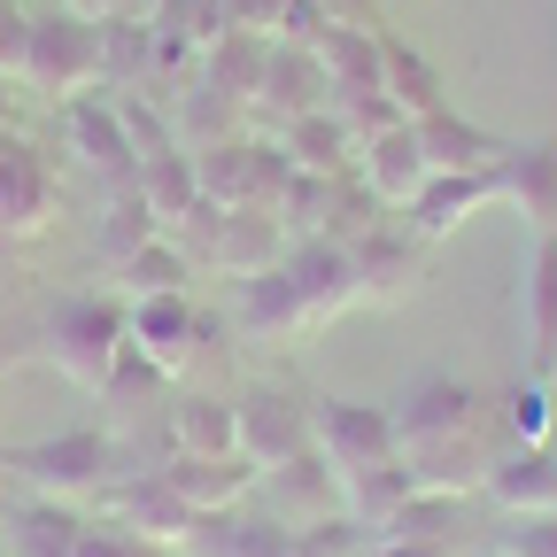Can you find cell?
Masks as SVG:
<instances>
[{
    "mask_svg": "<svg viewBox=\"0 0 557 557\" xmlns=\"http://www.w3.org/2000/svg\"><path fill=\"white\" fill-rule=\"evenodd\" d=\"M124 341H132V302H124V295L78 287V295H54V302L39 310V348H47V364H54L70 387H86V395L109 387Z\"/></svg>",
    "mask_w": 557,
    "mask_h": 557,
    "instance_id": "1",
    "label": "cell"
},
{
    "mask_svg": "<svg viewBox=\"0 0 557 557\" xmlns=\"http://www.w3.org/2000/svg\"><path fill=\"white\" fill-rule=\"evenodd\" d=\"M9 472L32 480V496H101L109 480H124V442L101 434V426H70V434H47V442H24L9 449Z\"/></svg>",
    "mask_w": 557,
    "mask_h": 557,
    "instance_id": "2",
    "label": "cell"
},
{
    "mask_svg": "<svg viewBox=\"0 0 557 557\" xmlns=\"http://www.w3.org/2000/svg\"><path fill=\"white\" fill-rule=\"evenodd\" d=\"M194 171H201V194L218 209H278V194L295 178V156H287V139L225 132L209 148H194Z\"/></svg>",
    "mask_w": 557,
    "mask_h": 557,
    "instance_id": "3",
    "label": "cell"
},
{
    "mask_svg": "<svg viewBox=\"0 0 557 557\" xmlns=\"http://www.w3.org/2000/svg\"><path fill=\"white\" fill-rule=\"evenodd\" d=\"M101 78V16H78V9H39L32 16V54H24V86L32 94H86Z\"/></svg>",
    "mask_w": 557,
    "mask_h": 557,
    "instance_id": "4",
    "label": "cell"
},
{
    "mask_svg": "<svg viewBox=\"0 0 557 557\" xmlns=\"http://www.w3.org/2000/svg\"><path fill=\"white\" fill-rule=\"evenodd\" d=\"M310 434H318V449H325V465H333L341 480L403 457L395 410H387V403H357V395H318V403H310Z\"/></svg>",
    "mask_w": 557,
    "mask_h": 557,
    "instance_id": "5",
    "label": "cell"
},
{
    "mask_svg": "<svg viewBox=\"0 0 557 557\" xmlns=\"http://www.w3.org/2000/svg\"><path fill=\"white\" fill-rule=\"evenodd\" d=\"M62 132H70V156L86 163V178H101L109 194L139 186V148H132V132H124L116 94H70L62 101Z\"/></svg>",
    "mask_w": 557,
    "mask_h": 557,
    "instance_id": "6",
    "label": "cell"
},
{
    "mask_svg": "<svg viewBox=\"0 0 557 557\" xmlns=\"http://www.w3.org/2000/svg\"><path fill=\"white\" fill-rule=\"evenodd\" d=\"M480 387L457 380V372H426V380H410L387 410H395V434L403 449H426V442H449V434H472L480 426Z\"/></svg>",
    "mask_w": 557,
    "mask_h": 557,
    "instance_id": "7",
    "label": "cell"
},
{
    "mask_svg": "<svg viewBox=\"0 0 557 557\" xmlns=\"http://www.w3.org/2000/svg\"><path fill=\"white\" fill-rule=\"evenodd\" d=\"M209 333H218V325H209V310H201L194 295H139V302H132V348H139L163 380H178V372L201 357Z\"/></svg>",
    "mask_w": 557,
    "mask_h": 557,
    "instance_id": "8",
    "label": "cell"
},
{
    "mask_svg": "<svg viewBox=\"0 0 557 557\" xmlns=\"http://www.w3.org/2000/svg\"><path fill=\"white\" fill-rule=\"evenodd\" d=\"M101 511H109V519H124L132 534L163 542V549H186V542H194V527H201V511L178 496V487H171L156 465H148V472L109 480V487H101Z\"/></svg>",
    "mask_w": 557,
    "mask_h": 557,
    "instance_id": "9",
    "label": "cell"
},
{
    "mask_svg": "<svg viewBox=\"0 0 557 557\" xmlns=\"http://www.w3.org/2000/svg\"><path fill=\"white\" fill-rule=\"evenodd\" d=\"M54 171L24 132H0V240H32L54 225Z\"/></svg>",
    "mask_w": 557,
    "mask_h": 557,
    "instance_id": "10",
    "label": "cell"
},
{
    "mask_svg": "<svg viewBox=\"0 0 557 557\" xmlns=\"http://www.w3.org/2000/svg\"><path fill=\"white\" fill-rule=\"evenodd\" d=\"M240 457L248 465H287V457H302V449H318V434H310V403L302 395H287V387H248L240 403Z\"/></svg>",
    "mask_w": 557,
    "mask_h": 557,
    "instance_id": "11",
    "label": "cell"
},
{
    "mask_svg": "<svg viewBox=\"0 0 557 557\" xmlns=\"http://www.w3.org/2000/svg\"><path fill=\"white\" fill-rule=\"evenodd\" d=\"M278 263L295 271L310 325H325V318H341V310H357V302H364V287H357V256H348V240L310 233V240H287V256H278Z\"/></svg>",
    "mask_w": 557,
    "mask_h": 557,
    "instance_id": "12",
    "label": "cell"
},
{
    "mask_svg": "<svg viewBox=\"0 0 557 557\" xmlns=\"http://www.w3.org/2000/svg\"><path fill=\"white\" fill-rule=\"evenodd\" d=\"M487 201H504V163L496 171H434L426 186H418V201L403 209V225L418 240H449L465 218H480Z\"/></svg>",
    "mask_w": 557,
    "mask_h": 557,
    "instance_id": "13",
    "label": "cell"
},
{
    "mask_svg": "<svg viewBox=\"0 0 557 557\" xmlns=\"http://www.w3.org/2000/svg\"><path fill=\"white\" fill-rule=\"evenodd\" d=\"M357 178H364L387 209H410V201H418V186L434 178L426 139H418V116H403V124H387L380 139H364V148H357Z\"/></svg>",
    "mask_w": 557,
    "mask_h": 557,
    "instance_id": "14",
    "label": "cell"
},
{
    "mask_svg": "<svg viewBox=\"0 0 557 557\" xmlns=\"http://www.w3.org/2000/svg\"><path fill=\"white\" fill-rule=\"evenodd\" d=\"M348 256H357V287H364V302H403L410 287H418V271H426V240H418L410 225H372V233H357L348 240Z\"/></svg>",
    "mask_w": 557,
    "mask_h": 557,
    "instance_id": "15",
    "label": "cell"
},
{
    "mask_svg": "<svg viewBox=\"0 0 557 557\" xmlns=\"http://www.w3.org/2000/svg\"><path fill=\"white\" fill-rule=\"evenodd\" d=\"M310 109H333V86H325V62H318V47L271 39L256 116H271V124H295V116H310Z\"/></svg>",
    "mask_w": 557,
    "mask_h": 557,
    "instance_id": "16",
    "label": "cell"
},
{
    "mask_svg": "<svg viewBox=\"0 0 557 557\" xmlns=\"http://www.w3.org/2000/svg\"><path fill=\"white\" fill-rule=\"evenodd\" d=\"M295 542H302V527H287L278 511H240V504H225V511H201V527H194V557H295Z\"/></svg>",
    "mask_w": 557,
    "mask_h": 557,
    "instance_id": "17",
    "label": "cell"
},
{
    "mask_svg": "<svg viewBox=\"0 0 557 557\" xmlns=\"http://www.w3.org/2000/svg\"><path fill=\"white\" fill-rule=\"evenodd\" d=\"M519 318H527V372H557V233H534V256L519 271Z\"/></svg>",
    "mask_w": 557,
    "mask_h": 557,
    "instance_id": "18",
    "label": "cell"
},
{
    "mask_svg": "<svg viewBox=\"0 0 557 557\" xmlns=\"http://www.w3.org/2000/svg\"><path fill=\"white\" fill-rule=\"evenodd\" d=\"M263 496H271V511L287 527H318V519L341 511V472L325 465V449H302V457L263 472Z\"/></svg>",
    "mask_w": 557,
    "mask_h": 557,
    "instance_id": "19",
    "label": "cell"
},
{
    "mask_svg": "<svg viewBox=\"0 0 557 557\" xmlns=\"http://www.w3.org/2000/svg\"><path fill=\"white\" fill-rule=\"evenodd\" d=\"M233 325L248 333V341H278V333H302L310 325V310H302V287H295V271L287 263H271V271H248V278H233Z\"/></svg>",
    "mask_w": 557,
    "mask_h": 557,
    "instance_id": "20",
    "label": "cell"
},
{
    "mask_svg": "<svg viewBox=\"0 0 557 557\" xmlns=\"http://www.w3.org/2000/svg\"><path fill=\"white\" fill-rule=\"evenodd\" d=\"M156 472L178 487V496H186L194 511H225V504H248L256 487H263V465H248V457H186V449H171Z\"/></svg>",
    "mask_w": 557,
    "mask_h": 557,
    "instance_id": "21",
    "label": "cell"
},
{
    "mask_svg": "<svg viewBox=\"0 0 557 557\" xmlns=\"http://www.w3.org/2000/svg\"><path fill=\"white\" fill-rule=\"evenodd\" d=\"M318 62H325L333 109H341V101H372V94H387V70H380V32H364V24H325Z\"/></svg>",
    "mask_w": 557,
    "mask_h": 557,
    "instance_id": "22",
    "label": "cell"
},
{
    "mask_svg": "<svg viewBox=\"0 0 557 557\" xmlns=\"http://www.w3.org/2000/svg\"><path fill=\"white\" fill-rule=\"evenodd\" d=\"M86 519L94 511H78L70 496H24L9 511V557H78Z\"/></svg>",
    "mask_w": 557,
    "mask_h": 557,
    "instance_id": "23",
    "label": "cell"
},
{
    "mask_svg": "<svg viewBox=\"0 0 557 557\" xmlns=\"http://www.w3.org/2000/svg\"><path fill=\"white\" fill-rule=\"evenodd\" d=\"M418 139H426V163H434V171H496V163L519 148V139L487 132V124H472V116H457V109L418 116Z\"/></svg>",
    "mask_w": 557,
    "mask_h": 557,
    "instance_id": "24",
    "label": "cell"
},
{
    "mask_svg": "<svg viewBox=\"0 0 557 557\" xmlns=\"http://www.w3.org/2000/svg\"><path fill=\"white\" fill-rule=\"evenodd\" d=\"M480 496L496 504L504 519L511 511H557V457H549V442L542 449H504L496 465H487Z\"/></svg>",
    "mask_w": 557,
    "mask_h": 557,
    "instance_id": "25",
    "label": "cell"
},
{
    "mask_svg": "<svg viewBox=\"0 0 557 557\" xmlns=\"http://www.w3.org/2000/svg\"><path fill=\"white\" fill-rule=\"evenodd\" d=\"M504 201L534 233H557V139H519L504 156Z\"/></svg>",
    "mask_w": 557,
    "mask_h": 557,
    "instance_id": "26",
    "label": "cell"
},
{
    "mask_svg": "<svg viewBox=\"0 0 557 557\" xmlns=\"http://www.w3.org/2000/svg\"><path fill=\"white\" fill-rule=\"evenodd\" d=\"M163 434H171V449H186V457H240V410L218 403V395H171Z\"/></svg>",
    "mask_w": 557,
    "mask_h": 557,
    "instance_id": "27",
    "label": "cell"
},
{
    "mask_svg": "<svg viewBox=\"0 0 557 557\" xmlns=\"http://www.w3.org/2000/svg\"><path fill=\"white\" fill-rule=\"evenodd\" d=\"M403 465L418 472V487H457V496H480L487 465H496V449L472 434H449V442H426V449H403Z\"/></svg>",
    "mask_w": 557,
    "mask_h": 557,
    "instance_id": "28",
    "label": "cell"
},
{
    "mask_svg": "<svg viewBox=\"0 0 557 557\" xmlns=\"http://www.w3.org/2000/svg\"><path fill=\"white\" fill-rule=\"evenodd\" d=\"M278 139H287L295 171H318V178L357 171V139H348L341 109H310V116H295V124H278Z\"/></svg>",
    "mask_w": 557,
    "mask_h": 557,
    "instance_id": "29",
    "label": "cell"
},
{
    "mask_svg": "<svg viewBox=\"0 0 557 557\" xmlns=\"http://www.w3.org/2000/svg\"><path fill=\"white\" fill-rule=\"evenodd\" d=\"M163 233V218H156V201L148 194H139V186H124V194H109L101 201V225H94V263H132L139 248H148Z\"/></svg>",
    "mask_w": 557,
    "mask_h": 557,
    "instance_id": "30",
    "label": "cell"
},
{
    "mask_svg": "<svg viewBox=\"0 0 557 557\" xmlns=\"http://www.w3.org/2000/svg\"><path fill=\"white\" fill-rule=\"evenodd\" d=\"M263 62H271V39H263V32H225L218 47H201V78L218 86L225 101L256 109V94H263Z\"/></svg>",
    "mask_w": 557,
    "mask_h": 557,
    "instance_id": "31",
    "label": "cell"
},
{
    "mask_svg": "<svg viewBox=\"0 0 557 557\" xmlns=\"http://www.w3.org/2000/svg\"><path fill=\"white\" fill-rule=\"evenodd\" d=\"M101 78L116 94L156 86V24L148 16H101Z\"/></svg>",
    "mask_w": 557,
    "mask_h": 557,
    "instance_id": "32",
    "label": "cell"
},
{
    "mask_svg": "<svg viewBox=\"0 0 557 557\" xmlns=\"http://www.w3.org/2000/svg\"><path fill=\"white\" fill-rule=\"evenodd\" d=\"M380 534H403V542H457L472 534V496H457V487H418V496L380 527Z\"/></svg>",
    "mask_w": 557,
    "mask_h": 557,
    "instance_id": "33",
    "label": "cell"
},
{
    "mask_svg": "<svg viewBox=\"0 0 557 557\" xmlns=\"http://www.w3.org/2000/svg\"><path fill=\"white\" fill-rule=\"evenodd\" d=\"M410 496H418V472H410L403 457H395V465H372V472H348V480H341V511L357 519V527H372V534H380V527H387V519H395Z\"/></svg>",
    "mask_w": 557,
    "mask_h": 557,
    "instance_id": "34",
    "label": "cell"
},
{
    "mask_svg": "<svg viewBox=\"0 0 557 557\" xmlns=\"http://www.w3.org/2000/svg\"><path fill=\"white\" fill-rule=\"evenodd\" d=\"M380 70H387V101L403 109V116H434V109H449L442 94V70L426 62V54H418V47H403L395 32H380Z\"/></svg>",
    "mask_w": 557,
    "mask_h": 557,
    "instance_id": "35",
    "label": "cell"
},
{
    "mask_svg": "<svg viewBox=\"0 0 557 557\" xmlns=\"http://www.w3.org/2000/svg\"><path fill=\"white\" fill-rule=\"evenodd\" d=\"M116 278H124L132 302H139V295H194V256H186L171 233H156L132 263H116Z\"/></svg>",
    "mask_w": 557,
    "mask_h": 557,
    "instance_id": "36",
    "label": "cell"
},
{
    "mask_svg": "<svg viewBox=\"0 0 557 557\" xmlns=\"http://www.w3.org/2000/svg\"><path fill=\"white\" fill-rule=\"evenodd\" d=\"M139 194L156 201V218H163V233L186 218V209L201 201V171H194V148H163V156H148L139 163Z\"/></svg>",
    "mask_w": 557,
    "mask_h": 557,
    "instance_id": "37",
    "label": "cell"
},
{
    "mask_svg": "<svg viewBox=\"0 0 557 557\" xmlns=\"http://www.w3.org/2000/svg\"><path fill=\"white\" fill-rule=\"evenodd\" d=\"M504 426H511V442L519 449H542L549 442V380H511L504 387Z\"/></svg>",
    "mask_w": 557,
    "mask_h": 557,
    "instance_id": "38",
    "label": "cell"
},
{
    "mask_svg": "<svg viewBox=\"0 0 557 557\" xmlns=\"http://www.w3.org/2000/svg\"><path fill=\"white\" fill-rule=\"evenodd\" d=\"M496 557H557V511H511L496 527Z\"/></svg>",
    "mask_w": 557,
    "mask_h": 557,
    "instance_id": "39",
    "label": "cell"
},
{
    "mask_svg": "<svg viewBox=\"0 0 557 557\" xmlns=\"http://www.w3.org/2000/svg\"><path fill=\"white\" fill-rule=\"evenodd\" d=\"M78 557H171V549H163V542H148V534H132V527H124V519H109V511H94V519H86Z\"/></svg>",
    "mask_w": 557,
    "mask_h": 557,
    "instance_id": "40",
    "label": "cell"
},
{
    "mask_svg": "<svg viewBox=\"0 0 557 557\" xmlns=\"http://www.w3.org/2000/svg\"><path fill=\"white\" fill-rule=\"evenodd\" d=\"M24 54H32V9L24 0H0V70L24 78Z\"/></svg>",
    "mask_w": 557,
    "mask_h": 557,
    "instance_id": "41",
    "label": "cell"
},
{
    "mask_svg": "<svg viewBox=\"0 0 557 557\" xmlns=\"http://www.w3.org/2000/svg\"><path fill=\"white\" fill-rule=\"evenodd\" d=\"M364 557H465L457 542H403V534H372Z\"/></svg>",
    "mask_w": 557,
    "mask_h": 557,
    "instance_id": "42",
    "label": "cell"
},
{
    "mask_svg": "<svg viewBox=\"0 0 557 557\" xmlns=\"http://www.w3.org/2000/svg\"><path fill=\"white\" fill-rule=\"evenodd\" d=\"M278 16H287V0H233V32H278Z\"/></svg>",
    "mask_w": 557,
    "mask_h": 557,
    "instance_id": "43",
    "label": "cell"
},
{
    "mask_svg": "<svg viewBox=\"0 0 557 557\" xmlns=\"http://www.w3.org/2000/svg\"><path fill=\"white\" fill-rule=\"evenodd\" d=\"M325 9H333V24H364V32H387L372 0H325Z\"/></svg>",
    "mask_w": 557,
    "mask_h": 557,
    "instance_id": "44",
    "label": "cell"
},
{
    "mask_svg": "<svg viewBox=\"0 0 557 557\" xmlns=\"http://www.w3.org/2000/svg\"><path fill=\"white\" fill-rule=\"evenodd\" d=\"M24 78H9V70H0V132H24V94H16Z\"/></svg>",
    "mask_w": 557,
    "mask_h": 557,
    "instance_id": "45",
    "label": "cell"
},
{
    "mask_svg": "<svg viewBox=\"0 0 557 557\" xmlns=\"http://www.w3.org/2000/svg\"><path fill=\"white\" fill-rule=\"evenodd\" d=\"M62 9H78V16H116V0H62Z\"/></svg>",
    "mask_w": 557,
    "mask_h": 557,
    "instance_id": "46",
    "label": "cell"
},
{
    "mask_svg": "<svg viewBox=\"0 0 557 557\" xmlns=\"http://www.w3.org/2000/svg\"><path fill=\"white\" fill-rule=\"evenodd\" d=\"M295 557H325V549H310V542H295Z\"/></svg>",
    "mask_w": 557,
    "mask_h": 557,
    "instance_id": "47",
    "label": "cell"
},
{
    "mask_svg": "<svg viewBox=\"0 0 557 557\" xmlns=\"http://www.w3.org/2000/svg\"><path fill=\"white\" fill-rule=\"evenodd\" d=\"M0 472H9V449H0Z\"/></svg>",
    "mask_w": 557,
    "mask_h": 557,
    "instance_id": "48",
    "label": "cell"
},
{
    "mask_svg": "<svg viewBox=\"0 0 557 557\" xmlns=\"http://www.w3.org/2000/svg\"><path fill=\"white\" fill-rule=\"evenodd\" d=\"M0 372H9V357H0Z\"/></svg>",
    "mask_w": 557,
    "mask_h": 557,
    "instance_id": "49",
    "label": "cell"
}]
</instances>
